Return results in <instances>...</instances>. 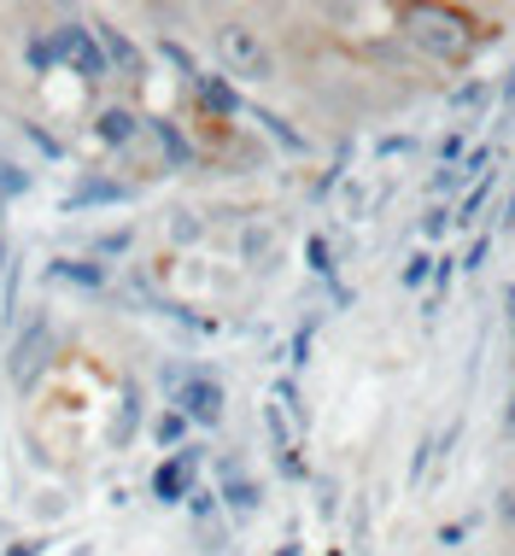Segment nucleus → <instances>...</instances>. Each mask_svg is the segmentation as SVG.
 Instances as JSON below:
<instances>
[{"label":"nucleus","mask_w":515,"mask_h":556,"mask_svg":"<svg viewBox=\"0 0 515 556\" xmlns=\"http://www.w3.org/2000/svg\"><path fill=\"white\" fill-rule=\"evenodd\" d=\"M211 48H217L223 71L235 83H276V48L264 41V29L247 18H223L211 29Z\"/></svg>","instance_id":"nucleus-1"},{"label":"nucleus","mask_w":515,"mask_h":556,"mask_svg":"<svg viewBox=\"0 0 515 556\" xmlns=\"http://www.w3.org/2000/svg\"><path fill=\"white\" fill-rule=\"evenodd\" d=\"M411 41H416V53L439 59V65H463L468 48H475V24L463 12L422 7V12H411Z\"/></svg>","instance_id":"nucleus-2"},{"label":"nucleus","mask_w":515,"mask_h":556,"mask_svg":"<svg viewBox=\"0 0 515 556\" xmlns=\"http://www.w3.org/2000/svg\"><path fill=\"white\" fill-rule=\"evenodd\" d=\"M48 364H53V328H48V323H29L24 334H18V345H12V357H7L12 387H24V393H29Z\"/></svg>","instance_id":"nucleus-3"},{"label":"nucleus","mask_w":515,"mask_h":556,"mask_svg":"<svg viewBox=\"0 0 515 556\" xmlns=\"http://www.w3.org/2000/svg\"><path fill=\"white\" fill-rule=\"evenodd\" d=\"M176 404H181V416H188V422H200V428H217V422H223V387H217V381H205V375L181 381Z\"/></svg>","instance_id":"nucleus-4"},{"label":"nucleus","mask_w":515,"mask_h":556,"mask_svg":"<svg viewBox=\"0 0 515 556\" xmlns=\"http://www.w3.org/2000/svg\"><path fill=\"white\" fill-rule=\"evenodd\" d=\"M53 53H65L71 65L83 71V77H105V59L95 53V29H83V24H65L53 36Z\"/></svg>","instance_id":"nucleus-5"},{"label":"nucleus","mask_w":515,"mask_h":556,"mask_svg":"<svg viewBox=\"0 0 515 556\" xmlns=\"http://www.w3.org/2000/svg\"><path fill=\"white\" fill-rule=\"evenodd\" d=\"M276 229H269V223H247V235H240V264L247 269H269L276 264Z\"/></svg>","instance_id":"nucleus-6"},{"label":"nucleus","mask_w":515,"mask_h":556,"mask_svg":"<svg viewBox=\"0 0 515 556\" xmlns=\"http://www.w3.org/2000/svg\"><path fill=\"white\" fill-rule=\"evenodd\" d=\"M135 129H141V117H135L129 106H105V112H100V141H105V147H124Z\"/></svg>","instance_id":"nucleus-7"},{"label":"nucleus","mask_w":515,"mask_h":556,"mask_svg":"<svg viewBox=\"0 0 515 556\" xmlns=\"http://www.w3.org/2000/svg\"><path fill=\"white\" fill-rule=\"evenodd\" d=\"M153 486H159V498H171V504H176L181 492H188V463H164Z\"/></svg>","instance_id":"nucleus-8"},{"label":"nucleus","mask_w":515,"mask_h":556,"mask_svg":"<svg viewBox=\"0 0 515 556\" xmlns=\"http://www.w3.org/2000/svg\"><path fill=\"white\" fill-rule=\"evenodd\" d=\"M200 235H205V223L193 212H171V240H176V247H193Z\"/></svg>","instance_id":"nucleus-9"},{"label":"nucleus","mask_w":515,"mask_h":556,"mask_svg":"<svg viewBox=\"0 0 515 556\" xmlns=\"http://www.w3.org/2000/svg\"><path fill=\"white\" fill-rule=\"evenodd\" d=\"M95 36L105 41V48H112V59H117V65H129V71H135V48H129V41H124V36H117V29H105V24H100V29H95Z\"/></svg>","instance_id":"nucleus-10"},{"label":"nucleus","mask_w":515,"mask_h":556,"mask_svg":"<svg viewBox=\"0 0 515 556\" xmlns=\"http://www.w3.org/2000/svg\"><path fill=\"white\" fill-rule=\"evenodd\" d=\"M487 100V88H457V112H468V106H480Z\"/></svg>","instance_id":"nucleus-11"},{"label":"nucleus","mask_w":515,"mask_h":556,"mask_svg":"<svg viewBox=\"0 0 515 556\" xmlns=\"http://www.w3.org/2000/svg\"><path fill=\"white\" fill-rule=\"evenodd\" d=\"M18 182H24V176H12L7 164H0V193H18Z\"/></svg>","instance_id":"nucleus-12"},{"label":"nucleus","mask_w":515,"mask_h":556,"mask_svg":"<svg viewBox=\"0 0 515 556\" xmlns=\"http://www.w3.org/2000/svg\"><path fill=\"white\" fill-rule=\"evenodd\" d=\"M510 106H515V83H510Z\"/></svg>","instance_id":"nucleus-13"}]
</instances>
